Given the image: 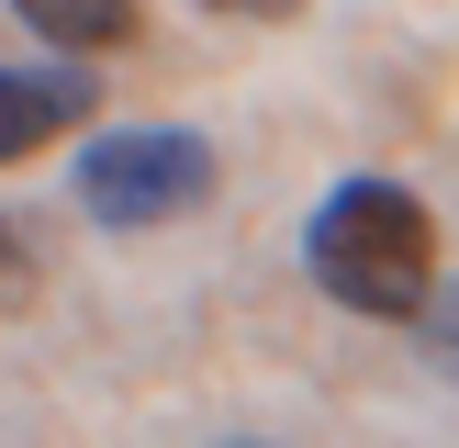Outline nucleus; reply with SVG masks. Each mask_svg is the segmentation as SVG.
<instances>
[{"label":"nucleus","instance_id":"1","mask_svg":"<svg viewBox=\"0 0 459 448\" xmlns=\"http://www.w3.org/2000/svg\"><path fill=\"white\" fill-rule=\"evenodd\" d=\"M303 269L325 303L370 314V325H415L437 291V213L403 179H336L303 224Z\"/></svg>","mask_w":459,"mask_h":448},{"label":"nucleus","instance_id":"2","mask_svg":"<svg viewBox=\"0 0 459 448\" xmlns=\"http://www.w3.org/2000/svg\"><path fill=\"white\" fill-rule=\"evenodd\" d=\"M79 213L112 224V236H146V224H179L213 202V146L191 124H101L79 146Z\"/></svg>","mask_w":459,"mask_h":448},{"label":"nucleus","instance_id":"3","mask_svg":"<svg viewBox=\"0 0 459 448\" xmlns=\"http://www.w3.org/2000/svg\"><path fill=\"white\" fill-rule=\"evenodd\" d=\"M90 101H101V90H90V67H0V168H22V157H45L56 146V134H79L90 124Z\"/></svg>","mask_w":459,"mask_h":448},{"label":"nucleus","instance_id":"6","mask_svg":"<svg viewBox=\"0 0 459 448\" xmlns=\"http://www.w3.org/2000/svg\"><path fill=\"white\" fill-rule=\"evenodd\" d=\"M415 348H426V370H437V381H459V280H437V291H426Z\"/></svg>","mask_w":459,"mask_h":448},{"label":"nucleus","instance_id":"7","mask_svg":"<svg viewBox=\"0 0 459 448\" xmlns=\"http://www.w3.org/2000/svg\"><path fill=\"white\" fill-rule=\"evenodd\" d=\"M213 12H247V22H281L291 0H213Z\"/></svg>","mask_w":459,"mask_h":448},{"label":"nucleus","instance_id":"8","mask_svg":"<svg viewBox=\"0 0 459 448\" xmlns=\"http://www.w3.org/2000/svg\"><path fill=\"white\" fill-rule=\"evenodd\" d=\"M213 448H281V437H213Z\"/></svg>","mask_w":459,"mask_h":448},{"label":"nucleus","instance_id":"4","mask_svg":"<svg viewBox=\"0 0 459 448\" xmlns=\"http://www.w3.org/2000/svg\"><path fill=\"white\" fill-rule=\"evenodd\" d=\"M12 12H22V34H45L67 67H79V56H112L146 0H12Z\"/></svg>","mask_w":459,"mask_h":448},{"label":"nucleus","instance_id":"5","mask_svg":"<svg viewBox=\"0 0 459 448\" xmlns=\"http://www.w3.org/2000/svg\"><path fill=\"white\" fill-rule=\"evenodd\" d=\"M34 280H45L34 224H22V213H0V314H22V303H34Z\"/></svg>","mask_w":459,"mask_h":448}]
</instances>
